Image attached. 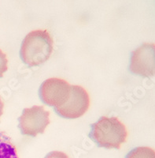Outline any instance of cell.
<instances>
[{
    "label": "cell",
    "mask_w": 155,
    "mask_h": 158,
    "mask_svg": "<svg viewBox=\"0 0 155 158\" xmlns=\"http://www.w3.org/2000/svg\"><path fill=\"white\" fill-rule=\"evenodd\" d=\"M54 48L51 36L46 30H34L26 35L22 41L20 56L25 64L37 67L49 59Z\"/></svg>",
    "instance_id": "cell-1"
},
{
    "label": "cell",
    "mask_w": 155,
    "mask_h": 158,
    "mask_svg": "<svg viewBox=\"0 0 155 158\" xmlns=\"http://www.w3.org/2000/svg\"><path fill=\"white\" fill-rule=\"evenodd\" d=\"M89 136L99 147L118 149L126 141L128 132L117 117L102 116L91 125Z\"/></svg>",
    "instance_id": "cell-2"
},
{
    "label": "cell",
    "mask_w": 155,
    "mask_h": 158,
    "mask_svg": "<svg viewBox=\"0 0 155 158\" xmlns=\"http://www.w3.org/2000/svg\"><path fill=\"white\" fill-rule=\"evenodd\" d=\"M50 112L43 106H32L25 108L19 117V127L22 135L36 137L43 134L46 127L50 124Z\"/></svg>",
    "instance_id": "cell-3"
},
{
    "label": "cell",
    "mask_w": 155,
    "mask_h": 158,
    "mask_svg": "<svg viewBox=\"0 0 155 158\" xmlns=\"http://www.w3.org/2000/svg\"><path fill=\"white\" fill-rule=\"evenodd\" d=\"M71 85L66 80L58 77L46 79L40 85L39 97L45 104L54 108L62 106L68 101Z\"/></svg>",
    "instance_id": "cell-4"
},
{
    "label": "cell",
    "mask_w": 155,
    "mask_h": 158,
    "mask_svg": "<svg viewBox=\"0 0 155 158\" xmlns=\"http://www.w3.org/2000/svg\"><path fill=\"white\" fill-rule=\"evenodd\" d=\"M129 70L141 77H154L155 44L145 43L132 52Z\"/></svg>",
    "instance_id": "cell-5"
},
{
    "label": "cell",
    "mask_w": 155,
    "mask_h": 158,
    "mask_svg": "<svg viewBox=\"0 0 155 158\" xmlns=\"http://www.w3.org/2000/svg\"><path fill=\"white\" fill-rule=\"evenodd\" d=\"M90 106V97L87 92L80 85H71L68 101L58 108H54L56 113L65 118H77L85 114Z\"/></svg>",
    "instance_id": "cell-6"
},
{
    "label": "cell",
    "mask_w": 155,
    "mask_h": 158,
    "mask_svg": "<svg viewBox=\"0 0 155 158\" xmlns=\"http://www.w3.org/2000/svg\"><path fill=\"white\" fill-rule=\"evenodd\" d=\"M0 158H19L12 139L0 131Z\"/></svg>",
    "instance_id": "cell-7"
},
{
    "label": "cell",
    "mask_w": 155,
    "mask_h": 158,
    "mask_svg": "<svg viewBox=\"0 0 155 158\" xmlns=\"http://www.w3.org/2000/svg\"><path fill=\"white\" fill-rule=\"evenodd\" d=\"M125 158H155V150L146 146L136 147L131 150Z\"/></svg>",
    "instance_id": "cell-8"
},
{
    "label": "cell",
    "mask_w": 155,
    "mask_h": 158,
    "mask_svg": "<svg viewBox=\"0 0 155 158\" xmlns=\"http://www.w3.org/2000/svg\"><path fill=\"white\" fill-rule=\"evenodd\" d=\"M8 70V59L6 55L0 49V77H3V74Z\"/></svg>",
    "instance_id": "cell-9"
},
{
    "label": "cell",
    "mask_w": 155,
    "mask_h": 158,
    "mask_svg": "<svg viewBox=\"0 0 155 158\" xmlns=\"http://www.w3.org/2000/svg\"><path fill=\"white\" fill-rule=\"evenodd\" d=\"M44 158H70L67 155L63 152L60 151H52L50 153H47Z\"/></svg>",
    "instance_id": "cell-10"
},
{
    "label": "cell",
    "mask_w": 155,
    "mask_h": 158,
    "mask_svg": "<svg viewBox=\"0 0 155 158\" xmlns=\"http://www.w3.org/2000/svg\"><path fill=\"white\" fill-rule=\"evenodd\" d=\"M3 108H4V103L3 101H2L1 97H0V117L2 116V113H3Z\"/></svg>",
    "instance_id": "cell-11"
}]
</instances>
